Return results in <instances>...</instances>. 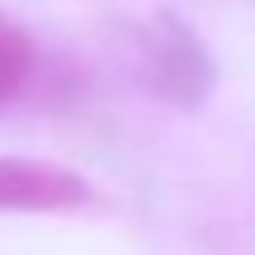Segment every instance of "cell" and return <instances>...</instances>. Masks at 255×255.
<instances>
[{
	"mask_svg": "<svg viewBox=\"0 0 255 255\" xmlns=\"http://www.w3.org/2000/svg\"><path fill=\"white\" fill-rule=\"evenodd\" d=\"M90 203V184L81 175L47 161H0V213H71Z\"/></svg>",
	"mask_w": 255,
	"mask_h": 255,
	"instance_id": "6da1fadb",
	"label": "cell"
},
{
	"mask_svg": "<svg viewBox=\"0 0 255 255\" xmlns=\"http://www.w3.org/2000/svg\"><path fill=\"white\" fill-rule=\"evenodd\" d=\"M28 71H33V43H28V33L0 19V104L24 90Z\"/></svg>",
	"mask_w": 255,
	"mask_h": 255,
	"instance_id": "7a4b0ae2",
	"label": "cell"
}]
</instances>
